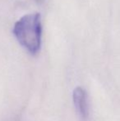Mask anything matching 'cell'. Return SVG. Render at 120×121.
Segmentation results:
<instances>
[{"label":"cell","instance_id":"obj_1","mask_svg":"<svg viewBox=\"0 0 120 121\" xmlns=\"http://www.w3.org/2000/svg\"><path fill=\"white\" fill-rule=\"evenodd\" d=\"M13 34L17 41L30 54H38L41 47L42 25L40 13L23 16L14 25Z\"/></svg>","mask_w":120,"mask_h":121},{"label":"cell","instance_id":"obj_3","mask_svg":"<svg viewBox=\"0 0 120 121\" xmlns=\"http://www.w3.org/2000/svg\"><path fill=\"white\" fill-rule=\"evenodd\" d=\"M37 1H40V0H37Z\"/></svg>","mask_w":120,"mask_h":121},{"label":"cell","instance_id":"obj_2","mask_svg":"<svg viewBox=\"0 0 120 121\" xmlns=\"http://www.w3.org/2000/svg\"><path fill=\"white\" fill-rule=\"evenodd\" d=\"M72 100L77 115L83 121H87L90 116V105L86 90L82 86H77L72 92Z\"/></svg>","mask_w":120,"mask_h":121}]
</instances>
